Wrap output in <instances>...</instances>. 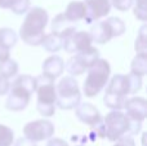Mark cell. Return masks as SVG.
Returning <instances> with one entry per match:
<instances>
[{
    "mask_svg": "<svg viewBox=\"0 0 147 146\" xmlns=\"http://www.w3.org/2000/svg\"><path fill=\"white\" fill-rule=\"evenodd\" d=\"M75 115L81 123L90 127H97L102 120L99 110L90 102H80L75 107Z\"/></svg>",
    "mask_w": 147,
    "mask_h": 146,
    "instance_id": "14",
    "label": "cell"
},
{
    "mask_svg": "<svg viewBox=\"0 0 147 146\" xmlns=\"http://www.w3.org/2000/svg\"><path fill=\"white\" fill-rule=\"evenodd\" d=\"M112 146H136V142L132 136H123L115 141Z\"/></svg>",
    "mask_w": 147,
    "mask_h": 146,
    "instance_id": "28",
    "label": "cell"
},
{
    "mask_svg": "<svg viewBox=\"0 0 147 146\" xmlns=\"http://www.w3.org/2000/svg\"><path fill=\"white\" fill-rule=\"evenodd\" d=\"M85 5V17L84 21L86 23H93L106 17L111 10L110 0H84Z\"/></svg>",
    "mask_w": 147,
    "mask_h": 146,
    "instance_id": "11",
    "label": "cell"
},
{
    "mask_svg": "<svg viewBox=\"0 0 147 146\" xmlns=\"http://www.w3.org/2000/svg\"><path fill=\"white\" fill-rule=\"evenodd\" d=\"M36 110L44 118H51L56 114V84L54 79L41 74L36 76Z\"/></svg>",
    "mask_w": 147,
    "mask_h": 146,
    "instance_id": "4",
    "label": "cell"
},
{
    "mask_svg": "<svg viewBox=\"0 0 147 146\" xmlns=\"http://www.w3.org/2000/svg\"><path fill=\"white\" fill-rule=\"evenodd\" d=\"M47 146H69V144L65 140L58 139V137H51L47 142Z\"/></svg>",
    "mask_w": 147,
    "mask_h": 146,
    "instance_id": "29",
    "label": "cell"
},
{
    "mask_svg": "<svg viewBox=\"0 0 147 146\" xmlns=\"http://www.w3.org/2000/svg\"><path fill=\"white\" fill-rule=\"evenodd\" d=\"M111 7L116 8L120 12H127L133 7V0H110Z\"/></svg>",
    "mask_w": 147,
    "mask_h": 146,
    "instance_id": "27",
    "label": "cell"
},
{
    "mask_svg": "<svg viewBox=\"0 0 147 146\" xmlns=\"http://www.w3.org/2000/svg\"><path fill=\"white\" fill-rule=\"evenodd\" d=\"M14 0H0V8L1 9H9L10 5L13 4Z\"/></svg>",
    "mask_w": 147,
    "mask_h": 146,
    "instance_id": "33",
    "label": "cell"
},
{
    "mask_svg": "<svg viewBox=\"0 0 147 146\" xmlns=\"http://www.w3.org/2000/svg\"><path fill=\"white\" fill-rule=\"evenodd\" d=\"M130 72L140 76L147 74V53H137L130 65Z\"/></svg>",
    "mask_w": 147,
    "mask_h": 146,
    "instance_id": "19",
    "label": "cell"
},
{
    "mask_svg": "<svg viewBox=\"0 0 147 146\" xmlns=\"http://www.w3.org/2000/svg\"><path fill=\"white\" fill-rule=\"evenodd\" d=\"M18 35L13 28L10 27H1L0 28V44L5 48L10 49L17 44Z\"/></svg>",
    "mask_w": 147,
    "mask_h": 146,
    "instance_id": "21",
    "label": "cell"
},
{
    "mask_svg": "<svg viewBox=\"0 0 147 146\" xmlns=\"http://www.w3.org/2000/svg\"><path fill=\"white\" fill-rule=\"evenodd\" d=\"M9 85H10L9 80H7L3 76H0V96L7 95L8 91H9Z\"/></svg>",
    "mask_w": 147,
    "mask_h": 146,
    "instance_id": "31",
    "label": "cell"
},
{
    "mask_svg": "<svg viewBox=\"0 0 147 146\" xmlns=\"http://www.w3.org/2000/svg\"><path fill=\"white\" fill-rule=\"evenodd\" d=\"M41 70H43L44 75H47V76H49V78L56 80L57 78L61 76L65 71L63 58L57 56V54H52V56L47 57V58L43 61Z\"/></svg>",
    "mask_w": 147,
    "mask_h": 146,
    "instance_id": "15",
    "label": "cell"
},
{
    "mask_svg": "<svg viewBox=\"0 0 147 146\" xmlns=\"http://www.w3.org/2000/svg\"><path fill=\"white\" fill-rule=\"evenodd\" d=\"M18 69H20V66H18L17 61L9 57L8 59L0 62V76H3L7 80H10L18 74Z\"/></svg>",
    "mask_w": 147,
    "mask_h": 146,
    "instance_id": "20",
    "label": "cell"
},
{
    "mask_svg": "<svg viewBox=\"0 0 147 146\" xmlns=\"http://www.w3.org/2000/svg\"><path fill=\"white\" fill-rule=\"evenodd\" d=\"M99 58V51L93 45L75 53L69 61L65 64V70L71 76H79L84 74L97 59Z\"/></svg>",
    "mask_w": 147,
    "mask_h": 146,
    "instance_id": "9",
    "label": "cell"
},
{
    "mask_svg": "<svg viewBox=\"0 0 147 146\" xmlns=\"http://www.w3.org/2000/svg\"><path fill=\"white\" fill-rule=\"evenodd\" d=\"M56 106L61 110H72L81 102V91L71 75L62 78L58 82L56 85Z\"/></svg>",
    "mask_w": 147,
    "mask_h": 146,
    "instance_id": "7",
    "label": "cell"
},
{
    "mask_svg": "<svg viewBox=\"0 0 147 146\" xmlns=\"http://www.w3.org/2000/svg\"><path fill=\"white\" fill-rule=\"evenodd\" d=\"M36 89V78L28 74L16 75V79L10 83L5 107L10 111H22L30 103L31 96Z\"/></svg>",
    "mask_w": 147,
    "mask_h": 146,
    "instance_id": "3",
    "label": "cell"
},
{
    "mask_svg": "<svg viewBox=\"0 0 147 146\" xmlns=\"http://www.w3.org/2000/svg\"><path fill=\"white\" fill-rule=\"evenodd\" d=\"M30 5H31L30 0H14V1H13V4L10 5L9 10H12L14 14L22 16V14H25V13L31 8Z\"/></svg>",
    "mask_w": 147,
    "mask_h": 146,
    "instance_id": "26",
    "label": "cell"
},
{
    "mask_svg": "<svg viewBox=\"0 0 147 146\" xmlns=\"http://www.w3.org/2000/svg\"><path fill=\"white\" fill-rule=\"evenodd\" d=\"M13 146H38V145H36V142L31 141V140L26 139V137L23 136V137H21V139L16 140Z\"/></svg>",
    "mask_w": 147,
    "mask_h": 146,
    "instance_id": "30",
    "label": "cell"
},
{
    "mask_svg": "<svg viewBox=\"0 0 147 146\" xmlns=\"http://www.w3.org/2000/svg\"><path fill=\"white\" fill-rule=\"evenodd\" d=\"M92 43H93V40H92L89 31H75L69 38L65 39L62 49H65L67 53L75 54L83 49L88 48L89 45H92Z\"/></svg>",
    "mask_w": 147,
    "mask_h": 146,
    "instance_id": "13",
    "label": "cell"
},
{
    "mask_svg": "<svg viewBox=\"0 0 147 146\" xmlns=\"http://www.w3.org/2000/svg\"><path fill=\"white\" fill-rule=\"evenodd\" d=\"M125 30L127 27L121 18L109 17L106 20L96 21L89 34L92 36V40L96 41L97 44H106L111 39L121 36L125 32Z\"/></svg>",
    "mask_w": 147,
    "mask_h": 146,
    "instance_id": "8",
    "label": "cell"
},
{
    "mask_svg": "<svg viewBox=\"0 0 147 146\" xmlns=\"http://www.w3.org/2000/svg\"><path fill=\"white\" fill-rule=\"evenodd\" d=\"M128 76V82H129V89H130V95H136L142 89V84H143V78L140 75H136L133 72H129L127 75Z\"/></svg>",
    "mask_w": 147,
    "mask_h": 146,
    "instance_id": "25",
    "label": "cell"
},
{
    "mask_svg": "<svg viewBox=\"0 0 147 146\" xmlns=\"http://www.w3.org/2000/svg\"><path fill=\"white\" fill-rule=\"evenodd\" d=\"M63 16L71 22H78V21L84 20L85 17V5L84 1H79V0H74L69 3L66 7V10L63 12Z\"/></svg>",
    "mask_w": 147,
    "mask_h": 146,
    "instance_id": "17",
    "label": "cell"
},
{
    "mask_svg": "<svg viewBox=\"0 0 147 146\" xmlns=\"http://www.w3.org/2000/svg\"><path fill=\"white\" fill-rule=\"evenodd\" d=\"M142 123L136 120H130L125 113L121 110H111L102 118L101 123L96 127L98 129V135L109 141L115 142L123 136H134L140 133Z\"/></svg>",
    "mask_w": 147,
    "mask_h": 146,
    "instance_id": "1",
    "label": "cell"
},
{
    "mask_svg": "<svg viewBox=\"0 0 147 146\" xmlns=\"http://www.w3.org/2000/svg\"><path fill=\"white\" fill-rule=\"evenodd\" d=\"M63 39L61 36L56 35V34L51 32V34H45L43 41H41L40 45L45 49L49 53H57L63 48Z\"/></svg>",
    "mask_w": 147,
    "mask_h": 146,
    "instance_id": "18",
    "label": "cell"
},
{
    "mask_svg": "<svg viewBox=\"0 0 147 146\" xmlns=\"http://www.w3.org/2000/svg\"><path fill=\"white\" fill-rule=\"evenodd\" d=\"M134 49L137 53H147V27L142 25L138 31L137 39L134 43Z\"/></svg>",
    "mask_w": 147,
    "mask_h": 146,
    "instance_id": "22",
    "label": "cell"
},
{
    "mask_svg": "<svg viewBox=\"0 0 147 146\" xmlns=\"http://www.w3.org/2000/svg\"><path fill=\"white\" fill-rule=\"evenodd\" d=\"M133 3H134V8H133L134 17L145 22L147 18V0H133Z\"/></svg>",
    "mask_w": 147,
    "mask_h": 146,
    "instance_id": "24",
    "label": "cell"
},
{
    "mask_svg": "<svg viewBox=\"0 0 147 146\" xmlns=\"http://www.w3.org/2000/svg\"><path fill=\"white\" fill-rule=\"evenodd\" d=\"M25 14V20L20 27V38L27 45H40L45 36V27L49 20L48 12L44 8L34 7Z\"/></svg>",
    "mask_w": 147,
    "mask_h": 146,
    "instance_id": "2",
    "label": "cell"
},
{
    "mask_svg": "<svg viewBox=\"0 0 147 146\" xmlns=\"http://www.w3.org/2000/svg\"><path fill=\"white\" fill-rule=\"evenodd\" d=\"M54 124L48 119H38L28 122L23 127V136L34 142H40L49 140L54 136Z\"/></svg>",
    "mask_w": 147,
    "mask_h": 146,
    "instance_id": "10",
    "label": "cell"
},
{
    "mask_svg": "<svg viewBox=\"0 0 147 146\" xmlns=\"http://www.w3.org/2000/svg\"><path fill=\"white\" fill-rule=\"evenodd\" d=\"M9 51H10V49L5 48L4 45H1V44H0V62H3V61H5V59L9 58V57H10Z\"/></svg>",
    "mask_w": 147,
    "mask_h": 146,
    "instance_id": "32",
    "label": "cell"
},
{
    "mask_svg": "<svg viewBox=\"0 0 147 146\" xmlns=\"http://www.w3.org/2000/svg\"><path fill=\"white\" fill-rule=\"evenodd\" d=\"M111 75V66L109 61L103 58H98L88 69V75L83 84V93L85 97H96L109 83Z\"/></svg>",
    "mask_w": 147,
    "mask_h": 146,
    "instance_id": "5",
    "label": "cell"
},
{
    "mask_svg": "<svg viewBox=\"0 0 147 146\" xmlns=\"http://www.w3.org/2000/svg\"><path fill=\"white\" fill-rule=\"evenodd\" d=\"M14 142V132L8 126L0 124V146H12Z\"/></svg>",
    "mask_w": 147,
    "mask_h": 146,
    "instance_id": "23",
    "label": "cell"
},
{
    "mask_svg": "<svg viewBox=\"0 0 147 146\" xmlns=\"http://www.w3.org/2000/svg\"><path fill=\"white\" fill-rule=\"evenodd\" d=\"M103 95V103L111 110H123L128 96L130 95L128 76L123 74H115L109 79Z\"/></svg>",
    "mask_w": 147,
    "mask_h": 146,
    "instance_id": "6",
    "label": "cell"
},
{
    "mask_svg": "<svg viewBox=\"0 0 147 146\" xmlns=\"http://www.w3.org/2000/svg\"><path fill=\"white\" fill-rule=\"evenodd\" d=\"M76 31V23L69 21L63 16V13H59L52 21V31L51 32L56 34V35L61 36L62 39H66L71 35L72 32Z\"/></svg>",
    "mask_w": 147,
    "mask_h": 146,
    "instance_id": "16",
    "label": "cell"
},
{
    "mask_svg": "<svg viewBox=\"0 0 147 146\" xmlns=\"http://www.w3.org/2000/svg\"><path fill=\"white\" fill-rule=\"evenodd\" d=\"M125 115L130 120H136L143 123L147 115V101L146 98L140 97V96H133V97L127 98L124 103Z\"/></svg>",
    "mask_w": 147,
    "mask_h": 146,
    "instance_id": "12",
    "label": "cell"
}]
</instances>
